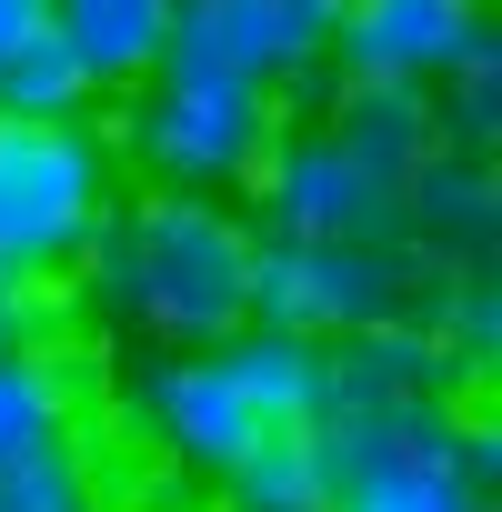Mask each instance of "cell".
Listing matches in <instances>:
<instances>
[{
	"label": "cell",
	"instance_id": "1",
	"mask_svg": "<svg viewBox=\"0 0 502 512\" xmlns=\"http://www.w3.org/2000/svg\"><path fill=\"white\" fill-rule=\"evenodd\" d=\"M251 211L191 191H121L91 241V302L151 352H211L251 322Z\"/></svg>",
	"mask_w": 502,
	"mask_h": 512
},
{
	"label": "cell",
	"instance_id": "2",
	"mask_svg": "<svg viewBox=\"0 0 502 512\" xmlns=\"http://www.w3.org/2000/svg\"><path fill=\"white\" fill-rule=\"evenodd\" d=\"M121 402H131L141 442H151L171 472L221 482L251 442L322 422V342H292V332H272V322H241V332L211 342V352H151Z\"/></svg>",
	"mask_w": 502,
	"mask_h": 512
},
{
	"label": "cell",
	"instance_id": "3",
	"mask_svg": "<svg viewBox=\"0 0 502 512\" xmlns=\"http://www.w3.org/2000/svg\"><path fill=\"white\" fill-rule=\"evenodd\" d=\"M322 462H332V512H492L502 442L482 412L432 392V402L322 412Z\"/></svg>",
	"mask_w": 502,
	"mask_h": 512
},
{
	"label": "cell",
	"instance_id": "4",
	"mask_svg": "<svg viewBox=\"0 0 502 512\" xmlns=\"http://www.w3.org/2000/svg\"><path fill=\"white\" fill-rule=\"evenodd\" d=\"M121 201V151L91 121H0V292H61Z\"/></svg>",
	"mask_w": 502,
	"mask_h": 512
},
{
	"label": "cell",
	"instance_id": "5",
	"mask_svg": "<svg viewBox=\"0 0 502 512\" xmlns=\"http://www.w3.org/2000/svg\"><path fill=\"white\" fill-rule=\"evenodd\" d=\"M282 131V101L251 91L231 71H201V61H161L131 101H121V131L111 151L141 171V191H191V201H231L251 181V161L272 151Z\"/></svg>",
	"mask_w": 502,
	"mask_h": 512
},
{
	"label": "cell",
	"instance_id": "6",
	"mask_svg": "<svg viewBox=\"0 0 502 512\" xmlns=\"http://www.w3.org/2000/svg\"><path fill=\"white\" fill-rule=\"evenodd\" d=\"M442 262L392 231V241H262L251 251V322H272L292 342H352L382 322L432 312Z\"/></svg>",
	"mask_w": 502,
	"mask_h": 512
},
{
	"label": "cell",
	"instance_id": "7",
	"mask_svg": "<svg viewBox=\"0 0 502 512\" xmlns=\"http://www.w3.org/2000/svg\"><path fill=\"white\" fill-rule=\"evenodd\" d=\"M241 191H251V231L262 241H392L402 231V201L382 181H362L322 121H282Z\"/></svg>",
	"mask_w": 502,
	"mask_h": 512
},
{
	"label": "cell",
	"instance_id": "8",
	"mask_svg": "<svg viewBox=\"0 0 502 512\" xmlns=\"http://www.w3.org/2000/svg\"><path fill=\"white\" fill-rule=\"evenodd\" d=\"M332 21H342V0H181L171 61H201V71H231L251 91L292 101L322 71Z\"/></svg>",
	"mask_w": 502,
	"mask_h": 512
},
{
	"label": "cell",
	"instance_id": "9",
	"mask_svg": "<svg viewBox=\"0 0 502 512\" xmlns=\"http://www.w3.org/2000/svg\"><path fill=\"white\" fill-rule=\"evenodd\" d=\"M472 41H492V0H342L322 71L372 91H432Z\"/></svg>",
	"mask_w": 502,
	"mask_h": 512
},
{
	"label": "cell",
	"instance_id": "10",
	"mask_svg": "<svg viewBox=\"0 0 502 512\" xmlns=\"http://www.w3.org/2000/svg\"><path fill=\"white\" fill-rule=\"evenodd\" d=\"M71 442H91V362L51 342H11L0 352V482Z\"/></svg>",
	"mask_w": 502,
	"mask_h": 512
},
{
	"label": "cell",
	"instance_id": "11",
	"mask_svg": "<svg viewBox=\"0 0 502 512\" xmlns=\"http://www.w3.org/2000/svg\"><path fill=\"white\" fill-rule=\"evenodd\" d=\"M402 241L422 251V262L442 272H472L492 262V241H502V191H492V161L472 151H432L402 191Z\"/></svg>",
	"mask_w": 502,
	"mask_h": 512
},
{
	"label": "cell",
	"instance_id": "12",
	"mask_svg": "<svg viewBox=\"0 0 502 512\" xmlns=\"http://www.w3.org/2000/svg\"><path fill=\"white\" fill-rule=\"evenodd\" d=\"M51 31L71 41V61L91 71L101 101H131L181 31V0H51Z\"/></svg>",
	"mask_w": 502,
	"mask_h": 512
},
{
	"label": "cell",
	"instance_id": "13",
	"mask_svg": "<svg viewBox=\"0 0 502 512\" xmlns=\"http://www.w3.org/2000/svg\"><path fill=\"white\" fill-rule=\"evenodd\" d=\"M452 392V362L422 322H382L352 342H322V412H372V402H432Z\"/></svg>",
	"mask_w": 502,
	"mask_h": 512
},
{
	"label": "cell",
	"instance_id": "14",
	"mask_svg": "<svg viewBox=\"0 0 502 512\" xmlns=\"http://www.w3.org/2000/svg\"><path fill=\"white\" fill-rule=\"evenodd\" d=\"M322 131H332V141L352 151V171L382 181L392 201H402L412 171L442 151V131H432V91H372V81H342L332 111H322Z\"/></svg>",
	"mask_w": 502,
	"mask_h": 512
},
{
	"label": "cell",
	"instance_id": "15",
	"mask_svg": "<svg viewBox=\"0 0 502 512\" xmlns=\"http://www.w3.org/2000/svg\"><path fill=\"white\" fill-rule=\"evenodd\" d=\"M221 512H332V462H322V422L302 432H272V442H251L221 482Z\"/></svg>",
	"mask_w": 502,
	"mask_h": 512
},
{
	"label": "cell",
	"instance_id": "16",
	"mask_svg": "<svg viewBox=\"0 0 502 512\" xmlns=\"http://www.w3.org/2000/svg\"><path fill=\"white\" fill-rule=\"evenodd\" d=\"M91 111H101V91L61 31H31L21 51H0V121H91Z\"/></svg>",
	"mask_w": 502,
	"mask_h": 512
},
{
	"label": "cell",
	"instance_id": "17",
	"mask_svg": "<svg viewBox=\"0 0 502 512\" xmlns=\"http://www.w3.org/2000/svg\"><path fill=\"white\" fill-rule=\"evenodd\" d=\"M422 332L442 342L452 382H492V352H502V282H492V262H472V272H442V282H432V312H422Z\"/></svg>",
	"mask_w": 502,
	"mask_h": 512
},
{
	"label": "cell",
	"instance_id": "18",
	"mask_svg": "<svg viewBox=\"0 0 502 512\" xmlns=\"http://www.w3.org/2000/svg\"><path fill=\"white\" fill-rule=\"evenodd\" d=\"M432 131H442V151L492 161V141H502V41H472V51L432 81Z\"/></svg>",
	"mask_w": 502,
	"mask_h": 512
},
{
	"label": "cell",
	"instance_id": "19",
	"mask_svg": "<svg viewBox=\"0 0 502 512\" xmlns=\"http://www.w3.org/2000/svg\"><path fill=\"white\" fill-rule=\"evenodd\" d=\"M91 502H101L91 442H71V452H51V462H31V472L0 482V512H91Z\"/></svg>",
	"mask_w": 502,
	"mask_h": 512
},
{
	"label": "cell",
	"instance_id": "20",
	"mask_svg": "<svg viewBox=\"0 0 502 512\" xmlns=\"http://www.w3.org/2000/svg\"><path fill=\"white\" fill-rule=\"evenodd\" d=\"M41 312H51V292H0V352H11V342H41Z\"/></svg>",
	"mask_w": 502,
	"mask_h": 512
},
{
	"label": "cell",
	"instance_id": "21",
	"mask_svg": "<svg viewBox=\"0 0 502 512\" xmlns=\"http://www.w3.org/2000/svg\"><path fill=\"white\" fill-rule=\"evenodd\" d=\"M31 31H51V0H0V51H21Z\"/></svg>",
	"mask_w": 502,
	"mask_h": 512
},
{
	"label": "cell",
	"instance_id": "22",
	"mask_svg": "<svg viewBox=\"0 0 502 512\" xmlns=\"http://www.w3.org/2000/svg\"><path fill=\"white\" fill-rule=\"evenodd\" d=\"M91 512H141V502H91Z\"/></svg>",
	"mask_w": 502,
	"mask_h": 512
}]
</instances>
